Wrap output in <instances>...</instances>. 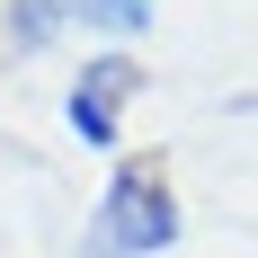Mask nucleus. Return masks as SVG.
Masks as SVG:
<instances>
[{
  "mask_svg": "<svg viewBox=\"0 0 258 258\" xmlns=\"http://www.w3.org/2000/svg\"><path fill=\"white\" fill-rule=\"evenodd\" d=\"M178 232H187V214H178V196H169V178H160L152 160H125V169L98 187L89 232H80L72 258H160V249H178Z\"/></svg>",
  "mask_w": 258,
  "mask_h": 258,
  "instance_id": "1",
  "label": "nucleus"
},
{
  "mask_svg": "<svg viewBox=\"0 0 258 258\" xmlns=\"http://www.w3.org/2000/svg\"><path fill=\"white\" fill-rule=\"evenodd\" d=\"M134 89H143V62H134V53H89V72H80L72 98H62V116H72V134L89 143V152H116V143H125L116 116H125Z\"/></svg>",
  "mask_w": 258,
  "mask_h": 258,
  "instance_id": "2",
  "label": "nucleus"
},
{
  "mask_svg": "<svg viewBox=\"0 0 258 258\" xmlns=\"http://www.w3.org/2000/svg\"><path fill=\"white\" fill-rule=\"evenodd\" d=\"M80 27H98V36H143L152 9H143V0H80Z\"/></svg>",
  "mask_w": 258,
  "mask_h": 258,
  "instance_id": "4",
  "label": "nucleus"
},
{
  "mask_svg": "<svg viewBox=\"0 0 258 258\" xmlns=\"http://www.w3.org/2000/svg\"><path fill=\"white\" fill-rule=\"evenodd\" d=\"M143 9H152V0H143Z\"/></svg>",
  "mask_w": 258,
  "mask_h": 258,
  "instance_id": "5",
  "label": "nucleus"
},
{
  "mask_svg": "<svg viewBox=\"0 0 258 258\" xmlns=\"http://www.w3.org/2000/svg\"><path fill=\"white\" fill-rule=\"evenodd\" d=\"M62 27H80V0H9V9H0V36L18 53H45Z\"/></svg>",
  "mask_w": 258,
  "mask_h": 258,
  "instance_id": "3",
  "label": "nucleus"
}]
</instances>
